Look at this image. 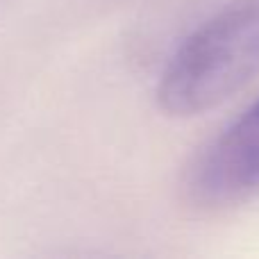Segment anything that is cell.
I'll use <instances>...</instances> for the list:
<instances>
[{"label": "cell", "mask_w": 259, "mask_h": 259, "mask_svg": "<svg viewBox=\"0 0 259 259\" xmlns=\"http://www.w3.org/2000/svg\"><path fill=\"white\" fill-rule=\"evenodd\" d=\"M180 191L198 214L234 209L259 193V100L193 157Z\"/></svg>", "instance_id": "cell-2"}, {"label": "cell", "mask_w": 259, "mask_h": 259, "mask_svg": "<svg viewBox=\"0 0 259 259\" xmlns=\"http://www.w3.org/2000/svg\"><path fill=\"white\" fill-rule=\"evenodd\" d=\"M259 73V0H237L200 25L168 59L157 87L168 116L223 105Z\"/></svg>", "instance_id": "cell-1"}]
</instances>
